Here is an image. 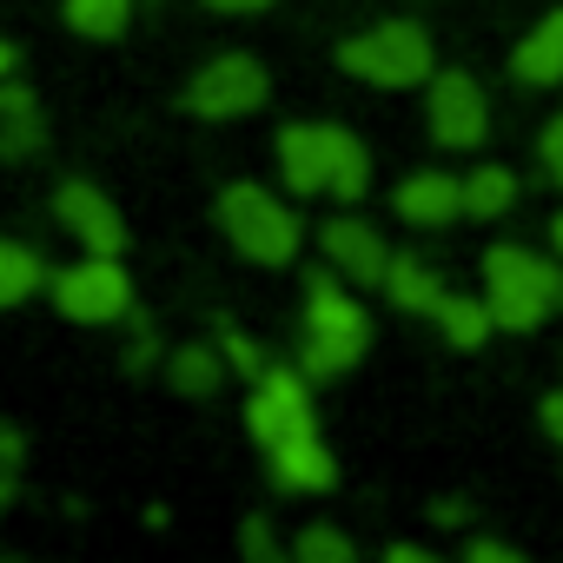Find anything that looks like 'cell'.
Returning a JSON list of instances; mask_svg holds the SVG:
<instances>
[{"label":"cell","instance_id":"obj_28","mask_svg":"<svg viewBox=\"0 0 563 563\" xmlns=\"http://www.w3.org/2000/svg\"><path fill=\"white\" fill-rule=\"evenodd\" d=\"M543 431L563 444V391H550V398H543Z\"/></svg>","mask_w":563,"mask_h":563},{"label":"cell","instance_id":"obj_13","mask_svg":"<svg viewBox=\"0 0 563 563\" xmlns=\"http://www.w3.org/2000/svg\"><path fill=\"white\" fill-rule=\"evenodd\" d=\"M510 67H517V80H530V87H556V80H563V8L543 14V21L517 41Z\"/></svg>","mask_w":563,"mask_h":563},{"label":"cell","instance_id":"obj_11","mask_svg":"<svg viewBox=\"0 0 563 563\" xmlns=\"http://www.w3.org/2000/svg\"><path fill=\"white\" fill-rule=\"evenodd\" d=\"M319 239H325L332 265H345V278H358V286H385L391 252H385V239H378L372 225H358V219H332Z\"/></svg>","mask_w":563,"mask_h":563},{"label":"cell","instance_id":"obj_26","mask_svg":"<svg viewBox=\"0 0 563 563\" xmlns=\"http://www.w3.org/2000/svg\"><path fill=\"white\" fill-rule=\"evenodd\" d=\"M464 556H471V563H517V550H510V543H490V537H477Z\"/></svg>","mask_w":563,"mask_h":563},{"label":"cell","instance_id":"obj_33","mask_svg":"<svg viewBox=\"0 0 563 563\" xmlns=\"http://www.w3.org/2000/svg\"><path fill=\"white\" fill-rule=\"evenodd\" d=\"M550 239H556V252H563V212H556V225H550Z\"/></svg>","mask_w":563,"mask_h":563},{"label":"cell","instance_id":"obj_6","mask_svg":"<svg viewBox=\"0 0 563 563\" xmlns=\"http://www.w3.org/2000/svg\"><path fill=\"white\" fill-rule=\"evenodd\" d=\"M245 424H252V438L265 451L306 438L312 431V391H306V378H292V372H258V391L245 405Z\"/></svg>","mask_w":563,"mask_h":563},{"label":"cell","instance_id":"obj_27","mask_svg":"<svg viewBox=\"0 0 563 563\" xmlns=\"http://www.w3.org/2000/svg\"><path fill=\"white\" fill-rule=\"evenodd\" d=\"M239 543H245V556L272 563V530H265V523H245V537H239Z\"/></svg>","mask_w":563,"mask_h":563},{"label":"cell","instance_id":"obj_30","mask_svg":"<svg viewBox=\"0 0 563 563\" xmlns=\"http://www.w3.org/2000/svg\"><path fill=\"white\" fill-rule=\"evenodd\" d=\"M206 8H219V14H258L265 0H206Z\"/></svg>","mask_w":563,"mask_h":563},{"label":"cell","instance_id":"obj_4","mask_svg":"<svg viewBox=\"0 0 563 563\" xmlns=\"http://www.w3.org/2000/svg\"><path fill=\"white\" fill-rule=\"evenodd\" d=\"M339 60H345V74H358L372 87H418V80H431V34L411 21H385V27L345 41Z\"/></svg>","mask_w":563,"mask_h":563},{"label":"cell","instance_id":"obj_12","mask_svg":"<svg viewBox=\"0 0 563 563\" xmlns=\"http://www.w3.org/2000/svg\"><path fill=\"white\" fill-rule=\"evenodd\" d=\"M391 206H398V219H411V225H444L451 212H464V179H451V173H411V179L391 192Z\"/></svg>","mask_w":563,"mask_h":563},{"label":"cell","instance_id":"obj_5","mask_svg":"<svg viewBox=\"0 0 563 563\" xmlns=\"http://www.w3.org/2000/svg\"><path fill=\"white\" fill-rule=\"evenodd\" d=\"M54 306H60V319L107 325V319H120L133 306V286H126V272H120L113 252H93L87 265H74V272L54 278Z\"/></svg>","mask_w":563,"mask_h":563},{"label":"cell","instance_id":"obj_15","mask_svg":"<svg viewBox=\"0 0 563 563\" xmlns=\"http://www.w3.org/2000/svg\"><path fill=\"white\" fill-rule=\"evenodd\" d=\"M385 286H391V299H398L405 312H438V306H444L438 272L418 265V258H391V265H385Z\"/></svg>","mask_w":563,"mask_h":563},{"label":"cell","instance_id":"obj_21","mask_svg":"<svg viewBox=\"0 0 563 563\" xmlns=\"http://www.w3.org/2000/svg\"><path fill=\"white\" fill-rule=\"evenodd\" d=\"M510 199H517V179H510L504 166H477V173L464 179V212H477V219H497Z\"/></svg>","mask_w":563,"mask_h":563},{"label":"cell","instance_id":"obj_22","mask_svg":"<svg viewBox=\"0 0 563 563\" xmlns=\"http://www.w3.org/2000/svg\"><path fill=\"white\" fill-rule=\"evenodd\" d=\"M166 378H173L179 391H192V398H212V391H219V358L199 352V345H186V352H173Z\"/></svg>","mask_w":563,"mask_h":563},{"label":"cell","instance_id":"obj_3","mask_svg":"<svg viewBox=\"0 0 563 563\" xmlns=\"http://www.w3.org/2000/svg\"><path fill=\"white\" fill-rule=\"evenodd\" d=\"M372 325L358 312V299H345L332 278H312V306H306V378H339L358 365Z\"/></svg>","mask_w":563,"mask_h":563},{"label":"cell","instance_id":"obj_7","mask_svg":"<svg viewBox=\"0 0 563 563\" xmlns=\"http://www.w3.org/2000/svg\"><path fill=\"white\" fill-rule=\"evenodd\" d=\"M265 67L258 60H245V54H225V60H212L192 87H186V107L199 113V120H232V113H252V107H265Z\"/></svg>","mask_w":563,"mask_h":563},{"label":"cell","instance_id":"obj_32","mask_svg":"<svg viewBox=\"0 0 563 563\" xmlns=\"http://www.w3.org/2000/svg\"><path fill=\"white\" fill-rule=\"evenodd\" d=\"M8 74H14V47H8V41H0V80H8Z\"/></svg>","mask_w":563,"mask_h":563},{"label":"cell","instance_id":"obj_8","mask_svg":"<svg viewBox=\"0 0 563 563\" xmlns=\"http://www.w3.org/2000/svg\"><path fill=\"white\" fill-rule=\"evenodd\" d=\"M484 126H490V113H484L477 80L471 74H438L431 80V140L438 146H477Z\"/></svg>","mask_w":563,"mask_h":563},{"label":"cell","instance_id":"obj_2","mask_svg":"<svg viewBox=\"0 0 563 563\" xmlns=\"http://www.w3.org/2000/svg\"><path fill=\"white\" fill-rule=\"evenodd\" d=\"M219 225L252 265H292V252H299V212L278 206L265 186H225L219 192Z\"/></svg>","mask_w":563,"mask_h":563},{"label":"cell","instance_id":"obj_16","mask_svg":"<svg viewBox=\"0 0 563 563\" xmlns=\"http://www.w3.org/2000/svg\"><path fill=\"white\" fill-rule=\"evenodd\" d=\"M438 325H444V339L457 345V352H477L484 339H490V306H477V299H457V292H444V306H438Z\"/></svg>","mask_w":563,"mask_h":563},{"label":"cell","instance_id":"obj_19","mask_svg":"<svg viewBox=\"0 0 563 563\" xmlns=\"http://www.w3.org/2000/svg\"><path fill=\"white\" fill-rule=\"evenodd\" d=\"M365 186H372V159H365V146L339 126V140H332V186H325V192H332V199H358Z\"/></svg>","mask_w":563,"mask_h":563},{"label":"cell","instance_id":"obj_31","mask_svg":"<svg viewBox=\"0 0 563 563\" xmlns=\"http://www.w3.org/2000/svg\"><path fill=\"white\" fill-rule=\"evenodd\" d=\"M0 457H8V464H14V457H21V438H14V431H8V424H0Z\"/></svg>","mask_w":563,"mask_h":563},{"label":"cell","instance_id":"obj_25","mask_svg":"<svg viewBox=\"0 0 563 563\" xmlns=\"http://www.w3.org/2000/svg\"><path fill=\"white\" fill-rule=\"evenodd\" d=\"M225 358H232V365H239V372H252V378H258V372H265V365H258V352H252V345H245V339H239V332H225Z\"/></svg>","mask_w":563,"mask_h":563},{"label":"cell","instance_id":"obj_14","mask_svg":"<svg viewBox=\"0 0 563 563\" xmlns=\"http://www.w3.org/2000/svg\"><path fill=\"white\" fill-rule=\"evenodd\" d=\"M272 477L286 484V490H332L339 464H332V451L306 431V438H292V444H278V451H272Z\"/></svg>","mask_w":563,"mask_h":563},{"label":"cell","instance_id":"obj_23","mask_svg":"<svg viewBox=\"0 0 563 563\" xmlns=\"http://www.w3.org/2000/svg\"><path fill=\"white\" fill-rule=\"evenodd\" d=\"M299 563H352V537L332 530V523H312L299 537Z\"/></svg>","mask_w":563,"mask_h":563},{"label":"cell","instance_id":"obj_20","mask_svg":"<svg viewBox=\"0 0 563 563\" xmlns=\"http://www.w3.org/2000/svg\"><path fill=\"white\" fill-rule=\"evenodd\" d=\"M133 14V0H67V27L87 41H113Z\"/></svg>","mask_w":563,"mask_h":563},{"label":"cell","instance_id":"obj_18","mask_svg":"<svg viewBox=\"0 0 563 563\" xmlns=\"http://www.w3.org/2000/svg\"><path fill=\"white\" fill-rule=\"evenodd\" d=\"M41 258H34V245H14V239H0V306H21V299H34V286H41Z\"/></svg>","mask_w":563,"mask_h":563},{"label":"cell","instance_id":"obj_10","mask_svg":"<svg viewBox=\"0 0 563 563\" xmlns=\"http://www.w3.org/2000/svg\"><path fill=\"white\" fill-rule=\"evenodd\" d=\"M332 140L339 126H286L278 133V166L292 192H325L332 186Z\"/></svg>","mask_w":563,"mask_h":563},{"label":"cell","instance_id":"obj_24","mask_svg":"<svg viewBox=\"0 0 563 563\" xmlns=\"http://www.w3.org/2000/svg\"><path fill=\"white\" fill-rule=\"evenodd\" d=\"M537 153H543V173H550V179L563 186V113H556V120L543 126V140H537Z\"/></svg>","mask_w":563,"mask_h":563},{"label":"cell","instance_id":"obj_29","mask_svg":"<svg viewBox=\"0 0 563 563\" xmlns=\"http://www.w3.org/2000/svg\"><path fill=\"white\" fill-rule=\"evenodd\" d=\"M385 556H391V563H431V550H424V543H391Z\"/></svg>","mask_w":563,"mask_h":563},{"label":"cell","instance_id":"obj_9","mask_svg":"<svg viewBox=\"0 0 563 563\" xmlns=\"http://www.w3.org/2000/svg\"><path fill=\"white\" fill-rule=\"evenodd\" d=\"M54 212H60V225H67L87 252H113V258H120V245H126V219L113 212V199H107L100 186L67 179V186L54 192Z\"/></svg>","mask_w":563,"mask_h":563},{"label":"cell","instance_id":"obj_1","mask_svg":"<svg viewBox=\"0 0 563 563\" xmlns=\"http://www.w3.org/2000/svg\"><path fill=\"white\" fill-rule=\"evenodd\" d=\"M484 286H490L484 306H490V319H497L504 332H530V325H543L550 306H563L556 265H543V258H530V252H517V245H490Z\"/></svg>","mask_w":563,"mask_h":563},{"label":"cell","instance_id":"obj_34","mask_svg":"<svg viewBox=\"0 0 563 563\" xmlns=\"http://www.w3.org/2000/svg\"><path fill=\"white\" fill-rule=\"evenodd\" d=\"M8 490H14V484H8V477H0V504H8Z\"/></svg>","mask_w":563,"mask_h":563},{"label":"cell","instance_id":"obj_17","mask_svg":"<svg viewBox=\"0 0 563 563\" xmlns=\"http://www.w3.org/2000/svg\"><path fill=\"white\" fill-rule=\"evenodd\" d=\"M41 146V120H34V100L21 87H0V153H34Z\"/></svg>","mask_w":563,"mask_h":563}]
</instances>
